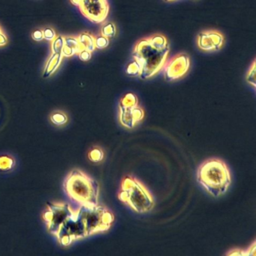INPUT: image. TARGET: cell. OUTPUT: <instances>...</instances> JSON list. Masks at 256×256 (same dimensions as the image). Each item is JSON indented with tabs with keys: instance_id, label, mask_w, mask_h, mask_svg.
Segmentation results:
<instances>
[{
	"instance_id": "23",
	"label": "cell",
	"mask_w": 256,
	"mask_h": 256,
	"mask_svg": "<svg viewBox=\"0 0 256 256\" xmlns=\"http://www.w3.org/2000/svg\"><path fill=\"white\" fill-rule=\"evenodd\" d=\"M43 33H44V39L49 41H52L57 36V33L53 28L46 27L43 29Z\"/></svg>"
},
{
	"instance_id": "22",
	"label": "cell",
	"mask_w": 256,
	"mask_h": 256,
	"mask_svg": "<svg viewBox=\"0 0 256 256\" xmlns=\"http://www.w3.org/2000/svg\"><path fill=\"white\" fill-rule=\"evenodd\" d=\"M109 44V38L103 35L96 37V47L98 49H104L108 47Z\"/></svg>"
},
{
	"instance_id": "28",
	"label": "cell",
	"mask_w": 256,
	"mask_h": 256,
	"mask_svg": "<svg viewBox=\"0 0 256 256\" xmlns=\"http://www.w3.org/2000/svg\"><path fill=\"white\" fill-rule=\"evenodd\" d=\"M165 2H172V1H174V0H164Z\"/></svg>"
},
{
	"instance_id": "4",
	"label": "cell",
	"mask_w": 256,
	"mask_h": 256,
	"mask_svg": "<svg viewBox=\"0 0 256 256\" xmlns=\"http://www.w3.org/2000/svg\"><path fill=\"white\" fill-rule=\"evenodd\" d=\"M118 198L138 214L149 212L154 208V199L150 192L143 183L133 177L124 179Z\"/></svg>"
},
{
	"instance_id": "26",
	"label": "cell",
	"mask_w": 256,
	"mask_h": 256,
	"mask_svg": "<svg viewBox=\"0 0 256 256\" xmlns=\"http://www.w3.org/2000/svg\"><path fill=\"white\" fill-rule=\"evenodd\" d=\"M8 37L5 35L3 29L0 26V47H3L8 44Z\"/></svg>"
},
{
	"instance_id": "21",
	"label": "cell",
	"mask_w": 256,
	"mask_h": 256,
	"mask_svg": "<svg viewBox=\"0 0 256 256\" xmlns=\"http://www.w3.org/2000/svg\"><path fill=\"white\" fill-rule=\"evenodd\" d=\"M247 81L253 87H256V61L255 60L247 74Z\"/></svg>"
},
{
	"instance_id": "13",
	"label": "cell",
	"mask_w": 256,
	"mask_h": 256,
	"mask_svg": "<svg viewBox=\"0 0 256 256\" xmlns=\"http://www.w3.org/2000/svg\"><path fill=\"white\" fill-rule=\"evenodd\" d=\"M63 59L62 54L52 53L46 63L45 67L43 72V78H47L54 75L61 65Z\"/></svg>"
},
{
	"instance_id": "10",
	"label": "cell",
	"mask_w": 256,
	"mask_h": 256,
	"mask_svg": "<svg viewBox=\"0 0 256 256\" xmlns=\"http://www.w3.org/2000/svg\"><path fill=\"white\" fill-rule=\"evenodd\" d=\"M190 66L189 57L181 54L174 57L168 63L165 69V79L168 81H174L186 75Z\"/></svg>"
},
{
	"instance_id": "7",
	"label": "cell",
	"mask_w": 256,
	"mask_h": 256,
	"mask_svg": "<svg viewBox=\"0 0 256 256\" xmlns=\"http://www.w3.org/2000/svg\"><path fill=\"white\" fill-rule=\"evenodd\" d=\"M120 122L124 127L131 128L143 118V111L138 106L135 95L128 93L120 102Z\"/></svg>"
},
{
	"instance_id": "17",
	"label": "cell",
	"mask_w": 256,
	"mask_h": 256,
	"mask_svg": "<svg viewBox=\"0 0 256 256\" xmlns=\"http://www.w3.org/2000/svg\"><path fill=\"white\" fill-rule=\"evenodd\" d=\"M64 47V36L57 35L56 38L51 41V50L52 53L61 54Z\"/></svg>"
},
{
	"instance_id": "27",
	"label": "cell",
	"mask_w": 256,
	"mask_h": 256,
	"mask_svg": "<svg viewBox=\"0 0 256 256\" xmlns=\"http://www.w3.org/2000/svg\"><path fill=\"white\" fill-rule=\"evenodd\" d=\"M71 2L75 6H78L79 5L80 0H71Z\"/></svg>"
},
{
	"instance_id": "5",
	"label": "cell",
	"mask_w": 256,
	"mask_h": 256,
	"mask_svg": "<svg viewBox=\"0 0 256 256\" xmlns=\"http://www.w3.org/2000/svg\"><path fill=\"white\" fill-rule=\"evenodd\" d=\"M84 223L86 236L109 230L113 223V214L106 207L101 205H82L78 210Z\"/></svg>"
},
{
	"instance_id": "16",
	"label": "cell",
	"mask_w": 256,
	"mask_h": 256,
	"mask_svg": "<svg viewBox=\"0 0 256 256\" xmlns=\"http://www.w3.org/2000/svg\"><path fill=\"white\" fill-rule=\"evenodd\" d=\"M50 121L56 126H63L68 122V117L63 112H55L50 115Z\"/></svg>"
},
{
	"instance_id": "18",
	"label": "cell",
	"mask_w": 256,
	"mask_h": 256,
	"mask_svg": "<svg viewBox=\"0 0 256 256\" xmlns=\"http://www.w3.org/2000/svg\"><path fill=\"white\" fill-rule=\"evenodd\" d=\"M101 35L108 38H114L116 35V26L112 23L103 25L101 29Z\"/></svg>"
},
{
	"instance_id": "9",
	"label": "cell",
	"mask_w": 256,
	"mask_h": 256,
	"mask_svg": "<svg viewBox=\"0 0 256 256\" xmlns=\"http://www.w3.org/2000/svg\"><path fill=\"white\" fill-rule=\"evenodd\" d=\"M48 211L44 213V220L47 222L48 226V231L50 233L57 235L58 233L60 226L68 216L70 215L73 211L68 204H54V203H47Z\"/></svg>"
},
{
	"instance_id": "12",
	"label": "cell",
	"mask_w": 256,
	"mask_h": 256,
	"mask_svg": "<svg viewBox=\"0 0 256 256\" xmlns=\"http://www.w3.org/2000/svg\"><path fill=\"white\" fill-rule=\"evenodd\" d=\"M81 50L78 37L64 36V47L62 50V55L63 57H71L76 55Z\"/></svg>"
},
{
	"instance_id": "11",
	"label": "cell",
	"mask_w": 256,
	"mask_h": 256,
	"mask_svg": "<svg viewBox=\"0 0 256 256\" xmlns=\"http://www.w3.org/2000/svg\"><path fill=\"white\" fill-rule=\"evenodd\" d=\"M224 37L218 31L208 30L201 32L198 37V45L205 51L218 50L223 47Z\"/></svg>"
},
{
	"instance_id": "19",
	"label": "cell",
	"mask_w": 256,
	"mask_h": 256,
	"mask_svg": "<svg viewBox=\"0 0 256 256\" xmlns=\"http://www.w3.org/2000/svg\"><path fill=\"white\" fill-rule=\"evenodd\" d=\"M89 158L92 162H99L103 159V152L99 147L93 148L89 153Z\"/></svg>"
},
{
	"instance_id": "20",
	"label": "cell",
	"mask_w": 256,
	"mask_h": 256,
	"mask_svg": "<svg viewBox=\"0 0 256 256\" xmlns=\"http://www.w3.org/2000/svg\"><path fill=\"white\" fill-rule=\"evenodd\" d=\"M126 72H127L128 75H131V76L139 77L140 74V69L137 63L135 61H132L127 66Z\"/></svg>"
},
{
	"instance_id": "15",
	"label": "cell",
	"mask_w": 256,
	"mask_h": 256,
	"mask_svg": "<svg viewBox=\"0 0 256 256\" xmlns=\"http://www.w3.org/2000/svg\"><path fill=\"white\" fill-rule=\"evenodd\" d=\"M14 165V160L8 155H1L0 156V171H7L13 168Z\"/></svg>"
},
{
	"instance_id": "14",
	"label": "cell",
	"mask_w": 256,
	"mask_h": 256,
	"mask_svg": "<svg viewBox=\"0 0 256 256\" xmlns=\"http://www.w3.org/2000/svg\"><path fill=\"white\" fill-rule=\"evenodd\" d=\"M81 50H88L93 52L96 50V37L87 32L80 34L78 37Z\"/></svg>"
},
{
	"instance_id": "8",
	"label": "cell",
	"mask_w": 256,
	"mask_h": 256,
	"mask_svg": "<svg viewBox=\"0 0 256 256\" xmlns=\"http://www.w3.org/2000/svg\"><path fill=\"white\" fill-rule=\"evenodd\" d=\"M81 14L93 23H102L109 13L108 0H80L78 5Z\"/></svg>"
},
{
	"instance_id": "2",
	"label": "cell",
	"mask_w": 256,
	"mask_h": 256,
	"mask_svg": "<svg viewBox=\"0 0 256 256\" xmlns=\"http://www.w3.org/2000/svg\"><path fill=\"white\" fill-rule=\"evenodd\" d=\"M197 180L210 195L218 198L227 192L232 177L229 167L223 161L211 159L200 165Z\"/></svg>"
},
{
	"instance_id": "24",
	"label": "cell",
	"mask_w": 256,
	"mask_h": 256,
	"mask_svg": "<svg viewBox=\"0 0 256 256\" xmlns=\"http://www.w3.org/2000/svg\"><path fill=\"white\" fill-rule=\"evenodd\" d=\"M31 35H32V39L35 40V41H41L44 39L42 29H35L32 32Z\"/></svg>"
},
{
	"instance_id": "6",
	"label": "cell",
	"mask_w": 256,
	"mask_h": 256,
	"mask_svg": "<svg viewBox=\"0 0 256 256\" xmlns=\"http://www.w3.org/2000/svg\"><path fill=\"white\" fill-rule=\"evenodd\" d=\"M56 236L63 246H69L73 241L87 238L84 223L78 211H73L68 216Z\"/></svg>"
},
{
	"instance_id": "1",
	"label": "cell",
	"mask_w": 256,
	"mask_h": 256,
	"mask_svg": "<svg viewBox=\"0 0 256 256\" xmlns=\"http://www.w3.org/2000/svg\"><path fill=\"white\" fill-rule=\"evenodd\" d=\"M169 52L168 39L162 34L140 40L132 52L134 61L140 67L139 77L145 80L156 75L165 66Z\"/></svg>"
},
{
	"instance_id": "3",
	"label": "cell",
	"mask_w": 256,
	"mask_h": 256,
	"mask_svg": "<svg viewBox=\"0 0 256 256\" xmlns=\"http://www.w3.org/2000/svg\"><path fill=\"white\" fill-rule=\"evenodd\" d=\"M64 186L69 198L81 206L99 204V184L83 171L78 169L71 171L65 181Z\"/></svg>"
},
{
	"instance_id": "25",
	"label": "cell",
	"mask_w": 256,
	"mask_h": 256,
	"mask_svg": "<svg viewBox=\"0 0 256 256\" xmlns=\"http://www.w3.org/2000/svg\"><path fill=\"white\" fill-rule=\"evenodd\" d=\"M78 55H79V58L82 61L87 62L91 59L92 53L88 51V50H81Z\"/></svg>"
}]
</instances>
